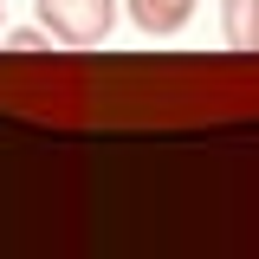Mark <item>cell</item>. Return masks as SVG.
Segmentation results:
<instances>
[{
    "mask_svg": "<svg viewBox=\"0 0 259 259\" xmlns=\"http://www.w3.org/2000/svg\"><path fill=\"white\" fill-rule=\"evenodd\" d=\"M39 26L52 32L59 46L84 52V46H104V39H110L117 0H39Z\"/></svg>",
    "mask_w": 259,
    "mask_h": 259,
    "instance_id": "cell-1",
    "label": "cell"
},
{
    "mask_svg": "<svg viewBox=\"0 0 259 259\" xmlns=\"http://www.w3.org/2000/svg\"><path fill=\"white\" fill-rule=\"evenodd\" d=\"M194 7H201V0H123V13H130L143 32H149V39H168V32H182V26L194 20Z\"/></svg>",
    "mask_w": 259,
    "mask_h": 259,
    "instance_id": "cell-2",
    "label": "cell"
},
{
    "mask_svg": "<svg viewBox=\"0 0 259 259\" xmlns=\"http://www.w3.org/2000/svg\"><path fill=\"white\" fill-rule=\"evenodd\" d=\"M227 46L259 52V0H227Z\"/></svg>",
    "mask_w": 259,
    "mask_h": 259,
    "instance_id": "cell-3",
    "label": "cell"
},
{
    "mask_svg": "<svg viewBox=\"0 0 259 259\" xmlns=\"http://www.w3.org/2000/svg\"><path fill=\"white\" fill-rule=\"evenodd\" d=\"M0 46H7L13 59H32V52H52V32H7Z\"/></svg>",
    "mask_w": 259,
    "mask_h": 259,
    "instance_id": "cell-4",
    "label": "cell"
}]
</instances>
